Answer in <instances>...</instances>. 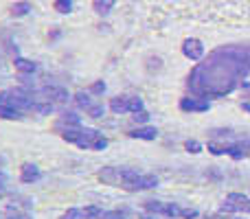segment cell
<instances>
[{
    "label": "cell",
    "mask_w": 250,
    "mask_h": 219,
    "mask_svg": "<svg viewBox=\"0 0 250 219\" xmlns=\"http://www.w3.org/2000/svg\"><path fill=\"white\" fill-rule=\"evenodd\" d=\"M4 193H7V178L0 173V198H2Z\"/></svg>",
    "instance_id": "30"
},
{
    "label": "cell",
    "mask_w": 250,
    "mask_h": 219,
    "mask_svg": "<svg viewBox=\"0 0 250 219\" xmlns=\"http://www.w3.org/2000/svg\"><path fill=\"white\" fill-rule=\"evenodd\" d=\"M119 186L129 193H136V191H149L158 186V178L151 176V173H138L129 167H121V182Z\"/></svg>",
    "instance_id": "2"
},
{
    "label": "cell",
    "mask_w": 250,
    "mask_h": 219,
    "mask_svg": "<svg viewBox=\"0 0 250 219\" xmlns=\"http://www.w3.org/2000/svg\"><path fill=\"white\" fill-rule=\"evenodd\" d=\"M60 219H83V213H82V208H68Z\"/></svg>",
    "instance_id": "25"
},
{
    "label": "cell",
    "mask_w": 250,
    "mask_h": 219,
    "mask_svg": "<svg viewBox=\"0 0 250 219\" xmlns=\"http://www.w3.org/2000/svg\"><path fill=\"white\" fill-rule=\"evenodd\" d=\"M104 112H105L104 105H101V103H95L90 110H88V114H90L92 119H101V116H104Z\"/></svg>",
    "instance_id": "27"
},
{
    "label": "cell",
    "mask_w": 250,
    "mask_h": 219,
    "mask_svg": "<svg viewBox=\"0 0 250 219\" xmlns=\"http://www.w3.org/2000/svg\"><path fill=\"white\" fill-rule=\"evenodd\" d=\"M55 125H64V127H82V114H77V112H73V110H66V112H62L60 123H55Z\"/></svg>",
    "instance_id": "12"
},
{
    "label": "cell",
    "mask_w": 250,
    "mask_h": 219,
    "mask_svg": "<svg viewBox=\"0 0 250 219\" xmlns=\"http://www.w3.org/2000/svg\"><path fill=\"white\" fill-rule=\"evenodd\" d=\"M220 213H224V215L248 213V215H250V198H246L244 193H229V195H226V199L222 202Z\"/></svg>",
    "instance_id": "3"
},
{
    "label": "cell",
    "mask_w": 250,
    "mask_h": 219,
    "mask_svg": "<svg viewBox=\"0 0 250 219\" xmlns=\"http://www.w3.org/2000/svg\"><path fill=\"white\" fill-rule=\"evenodd\" d=\"M73 101H75V105H77V108H82V110H86V112L90 110L92 105H95V101L90 99V92H82V90H79L77 95L73 97Z\"/></svg>",
    "instance_id": "14"
},
{
    "label": "cell",
    "mask_w": 250,
    "mask_h": 219,
    "mask_svg": "<svg viewBox=\"0 0 250 219\" xmlns=\"http://www.w3.org/2000/svg\"><path fill=\"white\" fill-rule=\"evenodd\" d=\"M0 116L7 120H20L24 116V112H20L18 108H13V105H4V108H0Z\"/></svg>",
    "instance_id": "17"
},
{
    "label": "cell",
    "mask_w": 250,
    "mask_h": 219,
    "mask_svg": "<svg viewBox=\"0 0 250 219\" xmlns=\"http://www.w3.org/2000/svg\"><path fill=\"white\" fill-rule=\"evenodd\" d=\"M207 219H229V215H224V213H213V215H208Z\"/></svg>",
    "instance_id": "31"
},
{
    "label": "cell",
    "mask_w": 250,
    "mask_h": 219,
    "mask_svg": "<svg viewBox=\"0 0 250 219\" xmlns=\"http://www.w3.org/2000/svg\"><path fill=\"white\" fill-rule=\"evenodd\" d=\"M90 92H92V95H104V92H105V81H95L90 86Z\"/></svg>",
    "instance_id": "29"
},
{
    "label": "cell",
    "mask_w": 250,
    "mask_h": 219,
    "mask_svg": "<svg viewBox=\"0 0 250 219\" xmlns=\"http://www.w3.org/2000/svg\"><path fill=\"white\" fill-rule=\"evenodd\" d=\"M13 66H16V70L20 75H29V77L35 73V70H38V64H35V61H31V60H24V57H16Z\"/></svg>",
    "instance_id": "13"
},
{
    "label": "cell",
    "mask_w": 250,
    "mask_h": 219,
    "mask_svg": "<svg viewBox=\"0 0 250 219\" xmlns=\"http://www.w3.org/2000/svg\"><path fill=\"white\" fill-rule=\"evenodd\" d=\"M242 110H244V112H248V114H250V99L242 101Z\"/></svg>",
    "instance_id": "33"
},
{
    "label": "cell",
    "mask_w": 250,
    "mask_h": 219,
    "mask_svg": "<svg viewBox=\"0 0 250 219\" xmlns=\"http://www.w3.org/2000/svg\"><path fill=\"white\" fill-rule=\"evenodd\" d=\"M2 162H4V160H2V158H0V164H2Z\"/></svg>",
    "instance_id": "36"
},
{
    "label": "cell",
    "mask_w": 250,
    "mask_h": 219,
    "mask_svg": "<svg viewBox=\"0 0 250 219\" xmlns=\"http://www.w3.org/2000/svg\"><path fill=\"white\" fill-rule=\"evenodd\" d=\"M114 2H117V0H92V7H95V11L99 13V16H108V13L112 11Z\"/></svg>",
    "instance_id": "16"
},
{
    "label": "cell",
    "mask_w": 250,
    "mask_h": 219,
    "mask_svg": "<svg viewBox=\"0 0 250 219\" xmlns=\"http://www.w3.org/2000/svg\"><path fill=\"white\" fill-rule=\"evenodd\" d=\"M104 219H125V217H121L119 213H105Z\"/></svg>",
    "instance_id": "32"
},
{
    "label": "cell",
    "mask_w": 250,
    "mask_h": 219,
    "mask_svg": "<svg viewBox=\"0 0 250 219\" xmlns=\"http://www.w3.org/2000/svg\"><path fill=\"white\" fill-rule=\"evenodd\" d=\"M55 9L60 13H70L73 11V0H55Z\"/></svg>",
    "instance_id": "23"
},
{
    "label": "cell",
    "mask_w": 250,
    "mask_h": 219,
    "mask_svg": "<svg viewBox=\"0 0 250 219\" xmlns=\"http://www.w3.org/2000/svg\"><path fill=\"white\" fill-rule=\"evenodd\" d=\"M11 16H16V18H20V16H26V13H31V2H16V4H11Z\"/></svg>",
    "instance_id": "21"
},
{
    "label": "cell",
    "mask_w": 250,
    "mask_h": 219,
    "mask_svg": "<svg viewBox=\"0 0 250 219\" xmlns=\"http://www.w3.org/2000/svg\"><path fill=\"white\" fill-rule=\"evenodd\" d=\"M82 213H83V219H99V217L105 215L104 208H101V206H95V204H90V206L82 208Z\"/></svg>",
    "instance_id": "18"
},
{
    "label": "cell",
    "mask_w": 250,
    "mask_h": 219,
    "mask_svg": "<svg viewBox=\"0 0 250 219\" xmlns=\"http://www.w3.org/2000/svg\"><path fill=\"white\" fill-rule=\"evenodd\" d=\"M185 149L189 151V154H200L204 147H202V142H200V140H193V138H189V140H185Z\"/></svg>",
    "instance_id": "22"
},
{
    "label": "cell",
    "mask_w": 250,
    "mask_h": 219,
    "mask_svg": "<svg viewBox=\"0 0 250 219\" xmlns=\"http://www.w3.org/2000/svg\"><path fill=\"white\" fill-rule=\"evenodd\" d=\"M110 110H112L114 114H125V112H127V95L114 97V99L110 101Z\"/></svg>",
    "instance_id": "15"
},
{
    "label": "cell",
    "mask_w": 250,
    "mask_h": 219,
    "mask_svg": "<svg viewBox=\"0 0 250 219\" xmlns=\"http://www.w3.org/2000/svg\"><path fill=\"white\" fill-rule=\"evenodd\" d=\"M229 219H242V217H237V215H230Z\"/></svg>",
    "instance_id": "35"
},
{
    "label": "cell",
    "mask_w": 250,
    "mask_h": 219,
    "mask_svg": "<svg viewBox=\"0 0 250 219\" xmlns=\"http://www.w3.org/2000/svg\"><path fill=\"white\" fill-rule=\"evenodd\" d=\"M178 108L182 112H187V114H189V112H207V110H211V101L200 99V97H182Z\"/></svg>",
    "instance_id": "6"
},
{
    "label": "cell",
    "mask_w": 250,
    "mask_h": 219,
    "mask_svg": "<svg viewBox=\"0 0 250 219\" xmlns=\"http://www.w3.org/2000/svg\"><path fill=\"white\" fill-rule=\"evenodd\" d=\"M250 149V140H239V142H226V156H230L233 160L246 158Z\"/></svg>",
    "instance_id": "10"
},
{
    "label": "cell",
    "mask_w": 250,
    "mask_h": 219,
    "mask_svg": "<svg viewBox=\"0 0 250 219\" xmlns=\"http://www.w3.org/2000/svg\"><path fill=\"white\" fill-rule=\"evenodd\" d=\"M200 213L195 211V208H182L180 206V211H178V217H182V219H198Z\"/></svg>",
    "instance_id": "24"
},
{
    "label": "cell",
    "mask_w": 250,
    "mask_h": 219,
    "mask_svg": "<svg viewBox=\"0 0 250 219\" xmlns=\"http://www.w3.org/2000/svg\"><path fill=\"white\" fill-rule=\"evenodd\" d=\"M104 149H108V138L99 136L95 142H92V151H104Z\"/></svg>",
    "instance_id": "26"
},
{
    "label": "cell",
    "mask_w": 250,
    "mask_h": 219,
    "mask_svg": "<svg viewBox=\"0 0 250 219\" xmlns=\"http://www.w3.org/2000/svg\"><path fill=\"white\" fill-rule=\"evenodd\" d=\"M250 73V46H222L215 48L207 61L198 64L189 73L187 88L191 97L220 99L242 86V79Z\"/></svg>",
    "instance_id": "1"
},
{
    "label": "cell",
    "mask_w": 250,
    "mask_h": 219,
    "mask_svg": "<svg viewBox=\"0 0 250 219\" xmlns=\"http://www.w3.org/2000/svg\"><path fill=\"white\" fill-rule=\"evenodd\" d=\"M40 97L48 103H60V105H66L70 101V95L64 86H44L40 90Z\"/></svg>",
    "instance_id": "5"
},
{
    "label": "cell",
    "mask_w": 250,
    "mask_h": 219,
    "mask_svg": "<svg viewBox=\"0 0 250 219\" xmlns=\"http://www.w3.org/2000/svg\"><path fill=\"white\" fill-rule=\"evenodd\" d=\"M141 219H156V215H141Z\"/></svg>",
    "instance_id": "34"
},
{
    "label": "cell",
    "mask_w": 250,
    "mask_h": 219,
    "mask_svg": "<svg viewBox=\"0 0 250 219\" xmlns=\"http://www.w3.org/2000/svg\"><path fill=\"white\" fill-rule=\"evenodd\" d=\"M182 53L189 57L191 61H200L204 57V44L198 38H187L182 42Z\"/></svg>",
    "instance_id": "7"
},
{
    "label": "cell",
    "mask_w": 250,
    "mask_h": 219,
    "mask_svg": "<svg viewBox=\"0 0 250 219\" xmlns=\"http://www.w3.org/2000/svg\"><path fill=\"white\" fill-rule=\"evenodd\" d=\"M40 178H42V171H40L38 164L33 162H24L20 169V180L22 184H33V182H38Z\"/></svg>",
    "instance_id": "9"
},
{
    "label": "cell",
    "mask_w": 250,
    "mask_h": 219,
    "mask_svg": "<svg viewBox=\"0 0 250 219\" xmlns=\"http://www.w3.org/2000/svg\"><path fill=\"white\" fill-rule=\"evenodd\" d=\"M97 178H99V182H104L108 186H117L121 182V167H104L97 173Z\"/></svg>",
    "instance_id": "8"
},
{
    "label": "cell",
    "mask_w": 250,
    "mask_h": 219,
    "mask_svg": "<svg viewBox=\"0 0 250 219\" xmlns=\"http://www.w3.org/2000/svg\"><path fill=\"white\" fill-rule=\"evenodd\" d=\"M207 149L211 151L213 156H226V142H220V140H215V138H211V140L207 142Z\"/></svg>",
    "instance_id": "19"
},
{
    "label": "cell",
    "mask_w": 250,
    "mask_h": 219,
    "mask_svg": "<svg viewBox=\"0 0 250 219\" xmlns=\"http://www.w3.org/2000/svg\"><path fill=\"white\" fill-rule=\"evenodd\" d=\"M129 138H138V140H154L158 136V129L156 127H149V125H143V127H136L132 132H127Z\"/></svg>",
    "instance_id": "11"
},
{
    "label": "cell",
    "mask_w": 250,
    "mask_h": 219,
    "mask_svg": "<svg viewBox=\"0 0 250 219\" xmlns=\"http://www.w3.org/2000/svg\"><path fill=\"white\" fill-rule=\"evenodd\" d=\"M145 208L149 215H163V217H178V211H180V206L178 204H167V202H160V199H149V202H145Z\"/></svg>",
    "instance_id": "4"
},
{
    "label": "cell",
    "mask_w": 250,
    "mask_h": 219,
    "mask_svg": "<svg viewBox=\"0 0 250 219\" xmlns=\"http://www.w3.org/2000/svg\"><path fill=\"white\" fill-rule=\"evenodd\" d=\"M132 119H134V123H141V125H145L147 120H149V114H147V112L143 110V112H136V114H132Z\"/></svg>",
    "instance_id": "28"
},
{
    "label": "cell",
    "mask_w": 250,
    "mask_h": 219,
    "mask_svg": "<svg viewBox=\"0 0 250 219\" xmlns=\"http://www.w3.org/2000/svg\"><path fill=\"white\" fill-rule=\"evenodd\" d=\"M145 110V105H143V99L136 95H127V112H132V114H136V112H143Z\"/></svg>",
    "instance_id": "20"
}]
</instances>
